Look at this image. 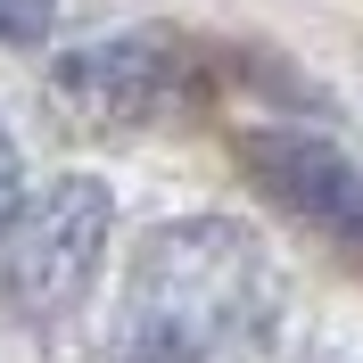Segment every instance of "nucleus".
<instances>
[{
    "label": "nucleus",
    "mask_w": 363,
    "mask_h": 363,
    "mask_svg": "<svg viewBox=\"0 0 363 363\" xmlns=\"http://www.w3.org/2000/svg\"><path fill=\"white\" fill-rule=\"evenodd\" d=\"M281 306V272L256 248V231L199 215V223H165L133 256L124 281V347L149 363H206L248 347Z\"/></svg>",
    "instance_id": "obj_1"
},
{
    "label": "nucleus",
    "mask_w": 363,
    "mask_h": 363,
    "mask_svg": "<svg viewBox=\"0 0 363 363\" xmlns=\"http://www.w3.org/2000/svg\"><path fill=\"white\" fill-rule=\"evenodd\" d=\"M108 231H116V199L108 182L91 174H58L50 190H33V199L9 215V248H0V281H9V306L33 322H58L74 314L91 297V281H99V264H108Z\"/></svg>",
    "instance_id": "obj_2"
},
{
    "label": "nucleus",
    "mask_w": 363,
    "mask_h": 363,
    "mask_svg": "<svg viewBox=\"0 0 363 363\" xmlns=\"http://www.w3.org/2000/svg\"><path fill=\"white\" fill-rule=\"evenodd\" d=\"M240 157H248L256 190L281 199L297 223H314V231H330V240H347V248H363V174L322 133H281V124H272V133L240 140Z\"/></svg>",
    "instance_id": "obj_3"
},
{
    "label": "nucleus",
    "mask_w": 363,
    "mask_h": 363,
    "mask_svg": "<svg viewBox=\"0 0 363 363\" xmlns=\"http://www.w3.org/2000/svg\"><path fill=\"white\" fill-rule=\"evenodd\" d=\"M58 91L83 108V124H140V116H157L174 99V50L157 33L74 50L67 67H58Z\"/></svg>",
    "instance_id": "obj_4"
},
{
    "label": "nucleus",
    "mask_w": 363,
    "mask_h": 363,
    "mask_svg": "<svg viewBox=\"0 0 363 363\" xmlns=\"http://www.w3.org/2000/svg\"><path fill=\"white\" fill-rule=\"evenodd\" d=\"M58 0H0V42H42Z\"/></svg>",
    "instance_id": "obj_5"
},
{
    "label": "nucleus",
    "mask_w": 363,
    "mask_h": 363,
    "mask_svg": "<svg viewBox=\"0 0 363 363\" xmlns=\"http://www.w3.org/2000/svg\"><path fill=\"white\" fill-rule=\"evenodd\" d=\"M17 206H25V157H17V140L0 133V231H9Z\"/></svg>",
    "instance_id": "obj_6"
}]
</instances>
